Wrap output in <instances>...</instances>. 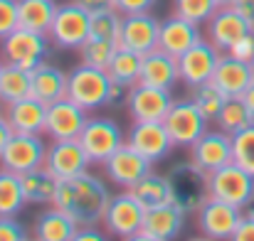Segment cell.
Listing matches in <instances>:
<instances>
[{"instance_id": "25", "label": "cell", "mask_w": 254, "mask_h": 241, "mask_svg": "<svg viewBox=\"0 0 254 241\" xmlns=\"http://www.w3.org/2000/svg\"><path fill=\"white\" fill-rule=\"evenodd\" d=\"M5 118L10 121L15 133H45V118H47V103L37 101L32 94L7 103Z\"/></svg>"}, {"instance_id": "14", "label": "cell", "mask_w": 254, "mask_h": 241, "mask_svg": "<svg viewBox=\"0 0 254 241\" xmlns=\"http://www.w3.org/2000/svg\"><path fill=\"white\" fill-rule=\"evenodd\" d=\"M173 94L168 89L148 86V84H136L128 89L126 96V108L133 121H163L173 106Z\"/></svg>"}, {"instance_id": "47", "label": "cell", "mask_w": 254, "mask_h": 241, "mask_svg": "<svg viewBox=\"0 0 254 241\" xmlns=\"http://www.w3.org/2000/svg\"><path fill=\"white\" fill-rule=\"evenodd\" d=\"M77 5H82L84 10L94 12V10H104V7H116V0H74Z\"/></svg>"}, {"instance_id": "3", "label": "cell", "mask_w": 254, "mask_h": 241, "mask_svg": "<svg viewBox=\"0 0 254 241\" xmlns=\"http://www.w3.org/2000/svg\"><path fill=\"white\" fill-rule=\"evenodd\" d=\"M207 190H210V197L245 209L254 202V175H250L237 162H227L207 172Z\"/></svg>"}, {"instance_id": "1", "label": "cell", "mask_w": 254, "mask_h": 241, "mask_svg": "<svg viewBox=\"0 0 254 241\" xmlns=\"http://www.w3.org/2000/svg\"><path fill=\"white\" fill-rule=\"evenodd\" d=\"M109 199H111V194H109L106 185L96 175L82 172L77 177L60 180L55 207L67 212L79 227H99L104 222Z\"/></svg>"}, {"instance_id": "31", "label": "cell", "mask_w": 254, "mask_h": 241, "mask_svg": "<svg viewBox=\"0 0 254 241\" xmlns=\"http://www.w3.org/2000/svg\"><path fill=\"white\" fill-rule=\"evenodd\" d=\"M57 2L55 0H20L17 12H20V27L35 30V32H47L55 15H57Z\"/></svg>"}, {"instance_id": "4", "label": "cell", "mask_w": 254, "mask_h": 241, "mask_svg": "<svg viewBox=\"0 0 254 241\" xmlns=\"http://www.w3.org/2000/svg\"><path fill=\"white\" fill-rule=\"evenodd\" d=\"M111 77L106 69H96V67H74L67 74V96L79 103L86 111L109 106V91H111Z\"/></svg>"}, {"instance_id": "46", "label": "cell", "mask_w": 254, "mask_h": 241, "mask_svg": "<svg viewBox=\"0 0 254 241\" xmlns=\"http://www.w3.org/2000/svg\"><path fill=\"white\" fill-rule=\"evenodd\" d=\"M104 241L106 239V234L101 232V229H96V227H79L77 229V234H74V241Z\"/></svg>"}, {"instance_id": "23", "label": "cell", "mask_w": 254, "mask_h": 241, "mask_svg": "<svg viewBox=\"0 0 254 241\" xmlns=\"http://www.w3.org/2000/svg\"><path fill=\"white\" fill-rule=\"evenodd\" d=\"M202 40V32H200V25L180 17V15H170L168 20L161 22V37H158V47L166 49L173 57H180L185 54L192 45H197Z\"/></svg>"}, {"instance_id": "38", "label": "cell", "mask_w": 254, "mask_h": 241, "mask_svg": "<svg viewBox=\"0 0 254 241\" xmlns=\"http://www.w3.org/2000/svg\"><path fill=\"white\" fill-rule=\"evenodd\" d=\"M217 2L215 0H173V12L195 22V25H207L210 17L217 12Z\"/></svg>"}, {"instance_id": "6", "label": "cell", "mask_w": 254, "mask_h": 241, "mask_svg": "<svg viewBox=\"0 0 254 241\" xmlns=\"http://www.w3.org/2000/svg\"><path fill=\"white\" fill-rule=\"evenodd\" d=\"M89 20H91V12L77 5L74 0L60 5L47 30L52 45L60 49H79L89 40Z\"/></svg>"}, {"instance_id": "17", "label": "cell", "mask_w": 254, "mask_h": 241, "mask_svg": "<svg viewBox=\"0 0 254 241\" xmlns=\"http://www.w3.org/2000/svg\"><path fill=\"white\" fill-rule=\"evenodd\" d=\"M158 37H161V20H156L151 12L124 15L119 47L133 49L138 54H148L158 47Z\"/></svg>"}, {"instance_id": "18", "label": "cell", "mask_w": 254, "mask_h": 241, "mask_svg": "<svg viewBox=\"0 0 254 241\" xmlns=\"http://www.w3.org/2000/svg\"><path fill=\"white\" fill-rule=\"evenodd\" d=\"M89 155L84 153L79 138L72 141H52L47 145V155H45V167L57 177V180H69L86 172L89 167Z\"/></svg>"}, {"instance_id": "45", "label": "cell", "mask_w": 254, "mask_h": 241, "mask_svg": "<svg viewBox=\"0 0 254 241\" xmlns=\"http://www.w3.org/2000/svg\"><path fill=\"white\" fill-rule=\"evenodd\" d=\"M232 7H235V10L250 22V27L254 30V0H235Z\"/></svg>"}, {"instance_id": "13", "label": "cell", "mask_w": 254, "mask_h": 241, "mask_svg": "<svg viewBox=\"0 0 254 241\" xmlns=\"http://www.w3.org/2000/svg\"><path fill=\"white\" fill-rule=\"evenodd\" d=\"M86 108L74 103L69 96L55 101L47 106V118H45V136L52 141H72L79 138L86 126Z\"/></svg>"}, {"instance_id": "48", "label": "cell", "mask_w": 254, "mask_h": 241, "mask_svg": "<svg viewBox=\"0 0 254 241\" xmlns=\"http://www.w3.org/2000/svg\"><path fill=\"white\" fill-rule=\"evenodd\" d=\"M12 126H10V121L5 118V116H0V155H2V150H5V145L10 143V138H12Z\"/></svg>"}, {"instance_id": "44", "label": "cell", "mask_w": 254, "mask_h": 241, "mask_svg": "<svg viewBox=\"0 0 254 241\" xmlns=\"http://www.w3.org/2000/svg\"><path fill=\"white\" fill-rule=\"evenodd\" d=\"M156 5V0H116V10H121L124 15L131 12H148Z\"/></svg>"}, {"instance_id": "32", "label": "cell", "mask_w": 254, "mask_h": 241, "mask_svg": "<svg viewBox=\"0 0 254 241\" xmlns=\"http://www.w3.org/2000/svg\"><path fill=\"white\" fill-rule=\"evenodd\" d=\"M27 204L20 175L0 167V217H17L20 209Z\"/></svg>"}, {"instance_id": "43", "label": "cell", "mask_w": 254, "mask_h": 241, "mask_svg": "<svg viewBox=\"0 0 254 241\" xmlns=\"http://www.w3.org/2000/svg\"><path fill=\"white\" fill-rule=\"evenodd\" d=\"M235 241H254V207H245L242 212V219L237 224V232H235Z\"/></svg>"}, {"instance_id": "35", "label": "cell", "mask_w": 254, "mask_h": 241, "mask_svg": "<svg viewBox=\"0 0 254 241\" xmlns=\"http://www.w3.org/2000/svg\"><path fill=\"white\" fill-rule=\"evenodd\" d=\"M215 123H217L222 131H227L230 136H235V133L245 131L247 126H252L254 116L250 113V108L245 106V101H242V98H227Z\"/></svg>"}, {"instance_id": "52", "label": "cell", "mask_w": 254, "mask_h": 241, "mask_svg": "<svg viewBox=\"0 0 254 241\" xmlns=\"http://www.w3.org/2000/svg\"><path fill=\"white\" fill-rule=\"evenodd\" d=\"M252 64H254V62H252Z\"/></svg>"}, {"instance_id": "36", "label": "cell", "mask_w": 254, "mask_h": 241, "mask_svg": "<svg viewBox=\"0 0 254 241\" xmlns=\"http://www.w3.org/2000/svg\"><path fill=\"white\" fill-rule=\"evenodd\" d=\"M190 91H192L190 98L195 101V106L200 108V113H202L207 121H217V116H220V111H222L227 96H225L212 81L200 84V86H195V89H190Z\"/></svg>"}, {"instance_id": "16", "label": "cell", "mask_w": 254, "mask_h": 241, "mask_svg": "<svg viewBox=\"0 0 254 241\" xmlns=\"http://www.w3.org/2000/svg\"><path fill=\"white\" fill-rule=\"evenodd\" d=\"M185 217L188 212L183 207H178L175 202L168 204H158V207H148L146 209V219L141 232L133 237L136 241H168L175 239L183 227H185Z\"/></svg>"}, {"instance_id": "21", "label": "cell", "mask_w": 254, "mask_h": 241, "mask_svg": "<svg viewBox=\"0 0 254 241\" xmlns=\"http://www.w3.org/2000/svg\"><path fill=\"white\" fill-rule=\"evenodd\" d=\"M254 81V64L252 62H245V59H237L232 54H222L220 62H217V69L212 74V84L227 96V98H240L250 84Z\"/></svg>"}, {"instance_id": "9", "label": "cell", "mask_w": 254, "mask_h": 241, "mask_svg": "<svg viewBox=\"0 0 254 241\" xmlns=\"http://www.w3.org/2000/svg\"><path fill=\"white\" fill-rule=\"evenodd\" d=\"M79 143L89 155V160L96 165H104L126 141H124V131L116 121L111 118H89L79 136Z\"/></svg>"}, {"instance_id": "49", "label": "cell", "mask_w": 254, "mask_h": 241, "mask_svg": "<svg viewBox=\"0 0 254 241\" xmlns=\"http://www.w3.org/2000/svg\"><path fill=\"white\" fill-rule=\"evenodd\" d=\"M240 98L245 101V106L250 108V113H252V116H254V81H252V84H250V89H247V91H245V94H242Z\"/></svg>"}, {"instance_id": "42", "label": "cell", "mask_w": 254, "mask_h": 241, "mask_svg": "<svg viewBox=\"0 0 254 241\" xmlns=\"http://www.w3.org/2000/svg\"><path fill=\"white\" fill-rule=\"evenodd\" d=\"M227 54H232V57H237V59H245V62H254V30L247 32L245 37H240V40L227 49Z\"/></svg>"}, {"instance_id": "30", "label": "cell", "mask_w": 254, "mask_h": 241, "mask_svg": "<svg viewBox=\"0 0 254 241\" xmlns=\"http://www.w3.org/2000/svg\"><path fill=\"white\" fill-rule=\"evenodd\" d=\"M141 67H143V54L126 49V47H119L116 54L111 57V64L106 67V72H109L111 81L131 89L141 81Z\"/></svg>"}, {"instance_id": "11", "label": "cell", "mask_w": 254, "mask_h": 241, "mask_svg": "<svg viewBox=\"0 0 254 241\" xmlns=\"http://www.w3.org/2000/svg\"><path fill=\"white\" fill-rule=\"evenodd\" d=\"M195 214H197V227H200L202 237H207V239H232L237 232V224L242 219L240 207L215 199V197H207L205 204Z\"/></svg>"}, {"instance_id": "19", "label": "cell", "mask_w": 254, "mask_h": 241, "mask_svg": "<svg viewBox=\"0 0 254 241\" xmlns=\"http://www.w3.org/2000/svg\"><path fill=\"white\" fill-rule=\"evenodd\" d=\"M151 167H153V162L148 158H143L138 150H133L128 143H124L109 160L104 162L106 177L114 185L124 187V190H131L141 177H146L151 172Z\"/></svg>"}, {"instance_id": "15", "label": "cell", "mask_w": 254, "mask_h": 241, "mask_svg": "<svg viewBox=\"0 0 254 241\" xmlns=\"http://www.w3.org/2000/svg\"><path fill=\"white\" fill-rule=\"evenodd\" d=\"M45 155H47V145L40 138V133H12L10 143L0 155V165L22 175L32 167L45 165Z\"/></svg>"}, {"instance_id": "28", "label": "cell", "mask_w": 254, "mask_h": 241, "mask_svg": "<svg viewBox=\"0 0 254 241\" xmlns=\"http://www.w3.org/2000/svg\"><path fill=\"white\" fill-rule=\"evenodd\" d=\"M20 182H22V192H25L27 204H55L60 180L45 165L22 172L20 175Z\"/></svg>"}, {"instance_id": "24", "label": "cell", "mask_w": 254, "mask_h": 241, "mask_svg": "<svg viewBox=\"0 0 254 241\" xmlns=\"http://www.w3.org/2000/svg\"><path fill=\"white\" fill-rule=\"evenodd\" d=\"M178 81H180L178 57L168 54L161 47L143 54V67H141V81L138 84H148V86H158V89H168L170 91Z\"/></svg>"}, {"instance_id": "7", "label": "cell", "mask_w": 254, "mask_h": 241, "mask_svg": "<svg viewBox=\"0 0 254 241\" xmlns=\"http://www.w3.org/2000/svg\"><path fill=\"white\" fill-rule=\"evenodd\" d=\"M146 219V207L138 202V197L131 190H124L109 199L106 214H104V227L111 237L119 239H133Z\"/></svg>"}, {"instance_id": "40", "label": "cell", "mask_w": 254, "mask_h": 241, "mask_svg": "<svg viewBox=\"0 0 254 241\" xmlns=\"http://www.w3.org/2000/svg\"><path fill=\"white\" fill-rule=\"evenodd\" d=\"M20 0H0V40H5L10 32L20 27Z\"/></svg>"}, {"instance_id": "10", "label": "cell", "mask_w": 254, "mask_h": 241, "mask_svg": "<svg viewBox=\"0 0 254 241\" xmlns=\"http://www.w3.org/2000/svg\"><path fill=\"white\" fill-rule=\"evenodd\" d=\"M220 57H222V52H220L210 40H200V42L192 45L185 54L178 57L180 81H183L188 89H195V86H200V84L212 81V74H215V69H217Z\"/></svg>"}, {"instance_id": "41", "label": "cell", "mask_w": 254, "mask_h": 241, "mask_svg": "<svg viewBox=\"0 0 254 241\" xmlns=\"http://www.w3.org/2000/svg\"><path fill=\"white\" fill-rule=\"evenodd\" d=\"M32 234L15 217H0V241H25Z\"/></svg>"}, {"instance_id": "39", "label": "cell", "mask_w": 254, "mask_h": 241, "mask_svg": "<svg viewBox=\"0 0 254 241\" xmlns=\"http://www.w3.org/2000/svg\"><path fill=\"white\" fill-rule=\"evenodd\" d=\"M232 162L254 175V123L232 136Z\"/></svg>"}, {"instance_id": "27", "label": "cell", "mask_w": 254, "mask_h": 241, "mask_svg": "<svg viewBox=\"0 0 254 241\" xmlns=\"http://www.w3.org/2000/svg\"><path fill=\"white\" fill-rule=\"evenodd\" d=\"M30 81H32L30 94L47 106L67 96V74L50 62H42L40 67H35L30 72Z\"/></svg>"}, {"instance_id": "2", "label": "cell", "mask_w": 254, "mask_h": 241, "mask_svg": "<svg viewBox=\"0 0 254 241\" xmlns=\"http://www.w3.org/2000/svg\"><path fill=\"white\" fill-rule=\"evenodd\" d=\"M0 42H2L0 49H2L5 62L15 64L20 69H27V72H32L35 67L47 62L52 54V47H55L47 32H35V30H25V27H17Z\"/></svg>"}, {"instance_id": "29", "label": "cell", "mask_w": 254, "mask_h": 241, "mask_svg": "<svg viewBox=\"0 0 254 241\" xmlns=\"http://www.w3.org/2000/svg\"><path fill=\"white\" fill-rule=\"evenodd\" d=\"M131 192L138 197V202L148 209V207H158V204H168V202H175L173 197V185H170L168 175H158V172H148L146 177H141Z\"/></svg>"}, {"instance_id": "22", "label": "cell", "mask_w": 254, "mask_h": 241, "mask_svg": "<svg viewBox=\"0 0 254 241\" xmlns=\"http://www.w3.org/2000/svg\"><path fill=\"white\" fill-rule=\"evenodd\" d=\"M247 32H252L250 22L232 7H217V12L210 17L207 22V40L220 49V52H227L240 37H245Z\"/></svg>"}, {"instance_id": "33", "label": "cell", "mask_w": 254, "mask_h": 241, "mask_svg": "<svg viewBox=\"0 0 254 241\" xmlns=\"http://www.w3.org/2000/svg\"><path fill=\"white\" fill-rule=\"evenodd\" d=\"M30 91H32L30 72L5 62L2 77H0V103H5V106L7 103H15V101L30 96Z\"/></svg>"}, {"instance_id": "20", "label": "cell", "mask_w": 254, "mask_h": 241, "mask_svg": "<svg viewBox=\"0 0 254 241\" xmlns=\"http://www.w3.org/2000/svg\"><path fill=\"white\" fill-rule=\"evenodd\" d=\"M190 160L200 165L205 172H212L232 162V136L227 131H205L190 145Z\"/></svg>"}, {"instance_id": "51", "label": "cell", "mask_w": 254, "mask_h": 241, "mask_svg": "<svg viewBox=\"0 0 254 241\" xmlns=\"http://www.w3.org/2000/svg\"><path fill=\"white\" fill-rule=\"evenodd\" d=\"M2 67H5V64H0V77H2Z\"/></svg>"}, {"instance_id": "12", "label": "cell", "mask_w": 254, "mask_h": 241, "mask_svg": "<svg viewBox=\"0 0 254 241\" xmlns=\"http://www.w3.org/2000/svg\"><path fill=\"white\" fill-rule=\"evenodd\" d=\"M126 143L151 162L168 158V153L175 148L163 121H133L131 131L126 133Z\"/></svg>"}, {"instance_id": "37", "label": "cell", "mask_w": 254, "mask_h": 241, "mask_svg": "<svg viewBox=\"0 0 254 241\" xmlns=\"http://www.w3.org/2000/svg\"><path fill=\"white\" fill-rule=\"evenodd\" d=\"M119 42H109V40H86L84 45L79 47L82 52V64L96 67V69H106L111 64V57L116 54Z\"/></svg>"}, {"instance_id": "50", "label": "cell", "mask_w": 254, "mask_h": 241, "mask_svg": "<svg viewBox=\"0 0 254 241\" xmlns=\"http://www.w3.org/2000/svg\"><path fill=\"white\" fill-rule=\"evenodd\" d=\"M215 2H217V5H220V7H227V5H232V2H235V0H215Z\"/></svg>"}, {"instance_id": "34", "label": "cell", "mask_w": 254, "mask_h": 241, "mask_svg": "<svg viewBox=\"0 0 254 241\" xmlns=\"http://www.w3.org/2000/svg\"><path fill=\"white\" fill-rule=\"evenodd\" d=\"M121 25H124V12L116 7H104L94 10L89 20V37L91 40H109L119 42L121 37Z\"/></svg>"}, {"instance_id": "5", "label": "cell", "mask_w": 254, "mask_h": 241, "mask_svg": "<svg viewBox=\"0 0 254 241\" xmlns=\"http://www.w3.org/2000/svg\"><path fill=\"white\" fill-rule=\"evenodd\" d=\"M168 180L173 185V197H175V204L183 207L188 214L197 212L205 199L210 197V190H207V172L195 165V162H175L168 170Z\"/></svg>"}, {"instance_id": "26", "label": "cell", "mask_w": 254, "mask_h": 241, "mask_svg": "<svg viewBox=\"0 0 254 241\" xmlns=\"http://www.w3.org/2000/svg\"><path fill=\"white\" fill-rule=\"evenodd\" d=\"M32 227H35L32 237L40 241H74V234L79 229V224L55 204H52V209L40 212Z\"/></svg>"}, {"instance_id": "8", "label": "cell", "mask_w": 254, "mask_h": 241, "mask_svg": "<svg viewBox=\"0 0 254 241\" xmlns=\"http://www.w3.org/2000/svg\"><path fill=\"white\" fill-rule=\"evenodd\" d=\"M170 138L178 148H190L205 131H207V118L200 113L192 98H175L170 106L168 116L163 118Z\"/></svg>"}]
</instances>
